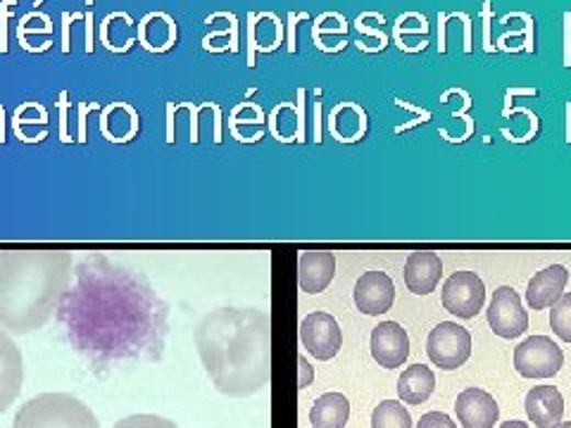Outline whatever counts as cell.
<instances>
[{
	"label": "cell",
	"mask_w": 571,
	"mask_h": 428,
	"mask_svg": "<svg viewBox=\"0 0 571 428\" xmlns=\"http://www.w3.org/2000/svg\"><path fill=\"white\" fill-rule=\"evenodd\" d=\"M371 428H412L410 412L398 399H383L371 412Z\"/></svg>",
	"instance_id": "cell-23"
},
{
	"label": "cell",
	"mask_w": 571,
	"mask_h": 428,
	"mask_svg": "<svg viewBox=\"0 0 571 428\" xmlns=\"http://www.w3.org/2000/svg\"><path fill=\"white\" fill-rule=\"evenodd\" d=\"M57 103H60V114H63V120H60V124H63V140H71V138H67V132H65V126H67V93H63Z\"/></svg>",
	"instance_id": "cell-33"
},
{
	"label": "cell",
	"mask_w": 571,
	"mask_h": 428,
	"mask_svg": "<svg viewBox=\"0 0 571 428\" xmlns=\"http://www.w3.org/2000/svg\"><path fill=\"white\" fill-rule=\"evenodd\" d=\"M195 348L214 388L228 397H248L269 383V314L255 307H220L195 326Z\"/></svg>",
	"instance_id": "cell-2"
},
{
	"label": "cell",
	"mask_w": 571,
	"mask_h": 428,
	"mask_svg": "<svg viewBox=\"0 0 571 428\" xmlns=\"http://www.w3.org/2000/svg\"><path fill=\"white\" fill-rule=\"evenodd\" d=\"M269 120H271V132L275 134H279L281 126H286V140H293L291 138L293 132H300V120H298L293 105H289V103L279 105L275 112H271Z\"/></svg>",
	"instance_id": "cell-25"
},
{
	"label": "cell",
	"mask_w": 571,
	"mask_h": 428,
	"mask_svg": "<svg viewBox=\"0 0 571 428\" xmlns=\"http://www.w3.org/2000/svg\"><path fill=\"white\" fill-rule=\"evenodd\" d=\"M489 324L500 338H519L528 328V314L522 305L519 293L510 285H500L489 307Z\"/></svg>",
	"instance_id": "cell-8"
},
{
	"label": "cell",
	"mask_w": 571,
	"mask_h": 428,
	"mask_svg": "<svg viewBox=\"0 0 571 428\" xmlns=\"http://www.w3.org/2000/svg\"><path fill=\"white\" fill-rule=\"evenodd\" d=\"M350 419V403L343 393H324L310 409L312 428H346Z\"/></svg>",
	"instance_id": "cell-20"
},
{
	"label": "cell",
	"mask_w": 571,
	"mask_h": 428,
	"mask_svg": "<svg viewBox=\"0 0 571 428\" xmlns=\"http://www.w3.org/2000/svg\"><path fill=\"white\" fill-rule=\"evenodd\" d=\"M552 428H571V421H569V424H562V421H560V424H555Z\"/></svg>",
	"instance_id": "cell-36"
},
{
	"label": "cell",
	"mask_w": 571,
	"mask_h": 428,
	"mask_svg": "<svg viewBox=\"0 0 571 428\" xmlns=\"http://www.w3.org/2000/svg\"><path fill=\"white\" fill-rule=\"evenodd\" d=\"M417 428H457V424L443 412H428L419 419Z\"/></svg>",
	"instance_id": "cell-27"
},
{
	"label": "cell",
	"mask_w": 571,
	"mask_h": 428,
	"mask_svg": "<svg viewBox=\"0 0 571 428\" xmlns=\"http://www.w3.org/2000/svg\"><path fill=\"white\" fill-rule=\"evenodd\" d=\"M569 281V271L564 264H552L528 281L526 303L531 309H548L564 295V285Z\"/></svg>",
	"instance_id": "cell-15"
},
{
	"label": "cell",
	"mask_w": 571,
	"mask_h": 428,
	"mask_svg": "<svg viewBox=\"0 0 571 428\" xmlns=\"http://www.w3.org/2000/svg\"><path fill=\"white\" fill-rule=\"evenodd\" d=\"M8 5H12V0H5L3 8H0V10H3V20L8 18ZM0 41H3V43H0V50H5L8 48L5 46V24H3V29H0Z\"/></svg>",
	"instance_id": "cell-34"
},
{
	"label": "cell",
	"mask_w": 571,
	"mask_h": 428,
	"mask_svg": "<svg viewBox=\"0 0 571 428\" xmlns=\"http://www.w3.org/2000/svg\"><path fill=\"white\" fill-rule=\"evenodd\" d=\"M312 383V367L305 362V357H300V388H307Z\"/></svg>",
	"instance_id": "cell-32"
},
{
	"label": "cell",
	"mask_w": 571,
	"mask_h": 428,
	"mask_svg": "<svg viewBox=\"0 0 571 428\" xmlns=\"http://www.w3.org/2000/svg\"><path fill=\"white\" fill-rule=\"evenodd\" d=\"M75 279L67 250L0 252V328L12 336L34 334L51 322Z\"/></svg>",
	"instance_id": "cell-3"
},
{
	"label": "cell",
	"mask_w": 571,
	"mask_h": 428,
	"mask_svg": "<svg viewBox=\"0 0 571 428\" xmlns=\"http://www.w3.org/2000/svg\"><path fill=\"white\" fill-rule=\"evenodd\" d=\"M564 22H567V26H564V48H567V53H564V65L567 67H571V14H564Z\"/></svg>",
	"instance_id": "cell-31"
},
{
	"label": "cell",
	"mask_w": 571,
	"mask_h": 428,
	"mask_svg": "<svg viewBox=\"0 0 571 428\" xmlns=\"http://www.w3.org/2000/svg\"><path fill=\"white\" fill-rule=\"evenodd\" d=\"M355 29H357V32H360V34L369 36V38H377L379 46H381V48H385V41H389V38H385V34H383V32H379V29H371V26L367 24V20L362 18V14H360V18H357V22H355Z\"/></svg>",
	"instance_id": "cell-28"
},
{
	"label": "cell",
	"mask_w": 571,
	"mask_h": 428,
	"mask_svg": "<svg viewBox=\"0 0 571 428\" xmlns=\"http://www.w3.org/2000/svg\"><path fill=\"white\" fill-rule=\"evenodd\" d=\"M24 362L18 342L0 328V414H5L22 393Z\"/></svg>",
	"instance_id": "cell-11"
},
{
	"label": "cell",
	"mask_w": 571,
	"mask_h": 428,
	"mask_svg": "<svg viewBox=\"0 0 571 428\" xmlns=\"http://www.w3.org/2000/svg\"><path fill=\"white\" fill-rule=\"evenodd\" d=\"M112 428H179V426L165 417H157V414H132V417L120 419Z\"/></svg>",
	"instance_id": "cell-26"
},
{
	"label": "cell",
	"mask_w": 571,
	"mask_h": 428,
	"mask_svg": "<svg viewBox=\"0 0 571 428\" xmlns=\"http://www.w3.org/2000/svg\"><path fill=\"white\" fill-rule=\"evenodd\" d=\"M300 342L317 360H332L343 346L338 322L326 312H312L300 324Z\"/></svg>",
	"instance_id": "cell-9"
},
{
	"label": "cell",
	"mask_w": 571,
	"mask_h": 428,
	"mask_svg": "<svg viewBox=\"0 0 571 428\" xmlns=\"http://www.w3.org/2000/svg\"><path fill=\"white\" fill-rule=\"evenodd\" d=\"M497 428H531V426L524 424V421H505V424H500Z\"/></svg>",
	"instance_id": "cell-35"
},
{
	"label": "cell",
	"mask_w": 571,
	"mask_h": 428,
	"mask_svg": "<svg viewBox=\"0 0 571 428\" xmlns=\"http://www.w3.org/2000/svg\"><path fill=\"white\" fill-rule=\"evenodd\" d=\"M328 126H332V134L336 140H357L367 128V114L360 105L355 103H340L334 108L332 117H328Z\"/></svg>",
	"instance_id": "cell-22"
},
{
	"label": "cell",
	"mask_w": 571,
	"mask_h": 428,
	"mask_svg": "<svg viewBox=\"0 0 571 428\" xmlns=\"http://www.w3.org/2000/svg\"><path fill=\"white\" fill-rule=\"evenodd\" d=\"M550 326L557 338L571 342V293H564L550 312Z\"/></svg>",
	"instance_id": "cell-24"
},
{
	"label": "cell",
	"mask_w": 571,
	"mask_h": 428,
	"mask_svg": "<svg viewBox=\"0 0 571 428\" xmlns=\"http://www.w3.org/2000/svg\"><path fill=\"white\" fill-rule=\"evenodd\" d=\"M395 303V285L385 271H365L355 283V305L369 317L389 312Z\"/></svg>",
	"instance_id": "cell-10"
},
{
	"label": "cell",
	"mask_w": 571,
	"mask_h": 428,
	"mask_svg": "<svg viewBox=\"0 0 571 428\" xmlns=\"http://www.w3.org/2000/svg\"><path fill=\"white\" fill-rule=\"evenodd\" d=\"M307 18V14L303 12V14H289V50L291 53H295V22L298 20H305Z\"/></svg>",
	"instance_id": "cell-29"
},
{
	"label": "cell",
	"mask_w": 571,
	"mask_h": 428,
	"mask_svg": "<svg viewBox=\"0 0 571 428\" xmlns=\"http://www.w3.org/2000/svg\"><path fill=\"white\" fill-rule=\"evenodd\" d=\"M283 41V24L271 12H260V14H250V57L248 65L253 67V53L262 50V53H271L281 46Z\"/></svg>",
	"instance_id": "cell-21"
},
{
	"label": "cell",
	"mask_w": 571,
	"mask_h": 428,
	"mask_svg": "<svg viewBox=\"0 0 571 428\" xmlns=\"http://www.w3.org/2000/svg\"><path fill=\"white\" fill-rule=\"evenodd\" d=\"M564 364V354L548 336H531L514 350V369L524 379H552Z\"/></svg>",
	"instance_id": "cell-6"
},
{
	"label": "cell",
	"mask_w": 571,
	"mask_h": 428,
	"mask_svg": "<svg viewBox=\"0 0 571 428\" xmlns=\"http://www.w3.org/2000/svg\"><path fill=\"white\" fill-rule=\"evenodd\" d=\"M371 357L383 369L403 367L410 357V338L405 328L395 322H381L371 331Z\"/></svg>",
	"instance_id": "cell-12"
},
{
	"label": "cell",
	"mask_w": 571,
	"mask_h": 428,
	"mask_svg": "<svg viewBox=\"0 0 571 428\" xmlns=\"http://www.w3.org/2000/svg\"><path fill=\"white\" fill-rule=\"evenodd\" d=\"M483 18H485V34H483V43H485V50H495L493 48V43H491V3H485V8H483Z\"/></svg>",
	"instance_id": "cell-30"
},
{
	"label": "cell",
	"mask_w": 571,
	"mask_h": 428,
	"mask_svg": "<svg viewBox=\"0 0 571 428\" xmlns=\"http://www.w3.org/2000/svg\"><path fill=\"white\" fill-rule=\"evenodd\" d=\"M526 414L536 426L552 428L564 417V397L555 385H536L526 395Z\"/></svg>",
	"instance_id": "cell-17"
},
{
	"label": "cell",
	"mask_w": 571,
	"mask_h": 428,
	"mask_svg": "<svg viewBox=\"0 0 571 428\" xmlns=\"http://www.w3.org/2000/svg\"><path fill=\"white\" fill-rule=\"evenodd\" d=\"M443 277V262L436 252H412L405 264V283L414 295H428L436 291Z\"/></svg>",
	"instance_id": "cell-16"
},
{
	"label": "cell",
	"mask_w": 571,
	"mask_h": 428,
	"mask_svg": "<svg viewBox=\"0 0 571 428\" xmlns=\"http://www.w3.org/2000/svg\"><path fill=\"white\" fill-rule=\"evenodd\" d=\"M336 274V257L326 250H305L298 257V285L307 295L328 289Z\"/></svg>",
	"instance_id": "cell-13"
},
{
	"label": "cell",
	"mask_w": 571,
	"mask_h": 428,
	"mask_svg": "<svg viewBox=\"0 0 571 428\" xmlns=\"http://www.w3.org/2000/svg\"><path fill=\"white\" fill-rule=\"evenodd\" d=\"M443 307L460 319H474L485 303V285L474 271H455L443 285Z\"/></svg>",
	"instance_id": "cell-7"
},
{
	"label": "cell",
	"mask_w": 571,
	"mask_h": 428,
	"mask_svg": "<svg viewBox=\"0 0 571 428\" xmlns=\"http://www.w3.org/2000/svg\"><path fill=\"white\" fill-rule=\"evenodd\" d=\"M426 352L438 369H460L471 357V334L455 322H440L428 334Z\"/></svg>",
	"instance_id": "cell-5"
},
{
	"label": "cell",
	"mask_w": 571,
	"mask_h": 428,
	"mask_svg": "<svg viewBox=\"0 0 571 428\" xmlns=\"http://www.w3.org/2000/svg\"><path fill=\"white\" fill-rule=\"evenodd\" d=\"M69 346L96 367L157 362L169 334V305L136 269L91 255L57 307Z\"/></svg>",
	"instance_id": "cell-1"
},
{
	"label": "cell",
	"mask_w": 571,
	"mask_h": 428,
	"mask_svg": "<svg viewBox=\"0 0 571 428\" xmlns=\"http://www.w3.org/2000/svg\"><path fill=\"white\" fill-rule=\"evenodd\" d=\"M436 391L434 371L424 364L407 367L398 381V395L407 405H424Z\"/></svg>",
	"instance_id": "cell-19"
},
{
	"label": "cell",
	"mask_w": 571,
	"mask_h": 428,
	"mask_svg": "<svg viewBox=\"0 0 571 428\" xmlns=\"http://www.w3.org/2000/svg\"><path fill=\"white\" fill-rule=\"evenodd\" d=\"M12 428H100L93 409L69 393H41L20 407Z\"/></svg>",
	"instance_id": "cell-4"
},
{
	"label": "cell",
	"mask_w": 571,
	"mask_h": 428,
	"mask_svg": "<svg viewBox=\"0 0 571 428\" xmlns=\"http://www.w3.org/2000/svg\"><path fill=\"white\" fill-rule=\"evenodd\" d=\"M455 412L462 428H493L500 417L495 397L481 388H467L457 395Z\"/></svg>",
	"instance_id": "cell-14"
},
{
	"label": "cell",
	"mask_w": 571,
	"mask_h": 428,
	"mask_svg": "<svg viewBox=\"0 0 571 428\" xmlns=\"http://www.w3.org/2000/svg\"><path fill=\"white\" fill-rule=\"evenodd\" d=\"M141 46L153 53H165L177 41V24L165 12H150L138 24Z\"/></svg>",
	"instance_id": "cell-18"
}]
</instances>
